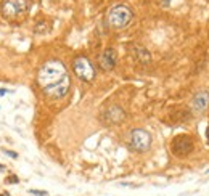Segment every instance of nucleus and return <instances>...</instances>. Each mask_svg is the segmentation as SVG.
<instances>
[{
  "label": "nucleus",
  "instance_id": "nucleus-10",
  "mask_svg": "<svg viewBox=\"0 0 209 196\" xmlns=\"http://www.w3.org/2000/svg\"><path fill=\"white\" fill-rule=\"evenodd\" d=\"M28 193H29V195H34V196H47V195H48V193L44 191V190H34V188L28 190Z\"/></svg>",
  "mask_w": 209,
  "mask_h": 196
},
{
  "label": "nucleus",
  "instance_id": "nucleus-2",
  "mask_svg": "<svg viewBox=\"0 0 209 196\" xmlns=\"http://www.w3.org/2000/svg\"><path fill=\"white\" fill-rule=\"evenodd\" d=\"M0 10L7 19H18L29 13L31 0H2Z\"/></svg>",
  "mask_w": 209,
  "mask_h": 196
},
{
  "label": "nucleus",
  "instance_id": "nucleus-3",
  "mask_svg": "<svg viewBox=\"0 0 209 196\" xmlns=\"http://www.w3.org/2000/svg\"><path fill=\"white\" fill-rule=\"evenodd\" d=\"M132 16H134V13L129 7L116 5L108 13V24H109V28H113V29H122L130 23Z\"/></svg>",
  "mask_w": 209,
  "mask_h": 196
},
{
  "label": "nucleus",
  "instance_id": "nucleus-11",
  "mask_svg": "<svg viewBox=\"0 0 209 196\" xmlns=\"http://www.w3.org/2000/svg\"><path fill=\"white\" fill-rule=\"evenodd\" d=\"M2 153H5L7 156H10L11 159H16V158H18V153L11 151V150H7V148H2Z\"/></svg>",
  "mask_w": 209,
  "mask_h": 196
},
{
  "label": "nucleus",
  "instance_id": "nucleus-5",
  "mask_svg": "<svg viewBox=\"0 0 209 196\" xmlns=\"http://www.w3.org/2000/svg\"><path fill=\"white\" fill-rule=\"evenodd\" d=\"M130 146L138 153H145L151 146V135L145 129H134L130 134Z\"/></svg>",
  "mask_w": 209,
  "mask_h": 196
},
{
  "label": "nucleus",
  "instance_id": "nucleus-12",
  "mask_svg": "<svg viewBox=\"0 0 209 196\" xmlns=\"http://www.w3.org/2000/svg\"><path fill=\"white\" fill-rule=\"evenodd\" d=\"M18 182H19V179H18L16 175H10L7 179V183H18Z\"/></svg>",
  "mask_w": 209,
  "mask_h": 196
},
{
  "label": "nucleus",
  "instance_id": "nucleus-8",
  "mask_svg": "<svg viewBox=\"0 0 209 196\" xmlns=\"http://www.w3.org/2000/svg\"><path fill=\"white\" fill-rule=\"evenodd\" d=\"M116 60H118V56H116V52L113 48L105 50L103 55L100 56V68L105 69V71H111L116 66Z\"/></svg>",
  "mask_w": 209,
  "mask_h": 196
},
{
  "label": "nucleus",
  "instance_id": "nucleus-7",
  "mask_svg": "<svg viewBox=\"0 0 209 196\" xmlns=\"http://www.w3.org/2000/svg\"><path fill=\"white\" fill-rule=\"evenodd\" d=\"M124 117H125L124 109H122L121 106H118V105L109 106L108 109L103 113V119H105V122H108V124H119V122L124 121Z\"/></svg>",
  "mask_w": 209,
  "mask_h": 196
},
{
  "label": "nucleus",
  "instance_id": "nucleus-14",
  "mask_svg": "<svg viewBox=\"0 0 209 196\" xmlns=\"http://www.w3.org/2000/svg\"><path fill=\"white\" fill-rule=\"evenodd\" d=\"M2 170H5V166H2V164H0V172H2Z\"/></svg>",
  "mask_w": 209,
  "mask_h": 196
},
{
  "label": "nucleus",
  "instance_id": "nucleus-9",
  "mask_svg": "<svg viewBox=\"0 0 209 196\" xmlns=\"http://www.w3.org/2000/svg\"><path fill=\"white\" fill-rule=\"evenodd\" d=\"M192 106H193V109H195L196 113L206 111V108L209 106V92H199L198 95L193 98Z\"/></svg>",
  "mask_w": 209,
  "mask_h": 196
},
{
  "label": "nucleus",
  "instance_id": "nucleus-6",
  "mask_svg": "<svg viewBox=\"0 0 209 196\" xmlns=\"http://www.w3.org/2000/svg\"><path fill=\"white\" fill-rule=\"evenodd\" d=\"M171 150L177 156H187L193 151V140L188 135H179L172 140Z\"/></svg>",
  "mask_w": 209,
  "mask_h": 196
},
{
  "label": "nucleus",
  "instance_id": "nucleus-16",
  "mask_svg": "<svg viewBox=\"0 0 209 196\" xmlns=\"http://www.w3.org/2000/svg\"><path fill=\"white\" fill-rule=\"evenodd\" d=\"M0 196H5V195H0Z\"/></svg>",
  "mask_w": 209,
  "mask_h": 196
},
{
  "label": "nucleus",
  "instance_id": "nucleus-15",
  "mask_svg": "<svg viewBox=\"0 0 209 196\" xmlns=\"http://www.w3.org/2000/svg\"><path fill=\"white\" fill-rule=\"evenodd\" d=\"M208 137H209V129H208Z\"/></svg>",
  "mask_w": 209,
  "mask_h": 196
},
{
  "label": "nucleus",
  "instance_id": "nucleus-4",
  "mask_svg": "<svg viewBox=\"0 0 209 196\" xmlns=\"http://www.w3.org/2000/svg\"><path fill=\"white\" fill-rule=\"evenodd\" d=\"M73 69L80 80L92 82L95 79V68L92 66L90 60L85 58V56H77L73 63Z\"/></svg>",
  "mask_w": 209,
  "mask_h": 196
},
{
  "label": "nucleus",
  "instance_id": "nucleus-1",
  "mask_svg": "<svg viewBox=\"0 0 209 196\" xmlns=\"http://www.w3.org/2000/svg\"><path fill=\"white\" fill-rule=\"evenodd\" d=\"M37 82L42 87V90L45 92V95H48L50 98L66 96L68 90L71 87L68 69L58 60H50V61L42 64L37 74Z\"/></svg>",
  "mask_w": 209,
  "mask_h": 196
},
{
  "label": "nucleus",
  "instance_id": "nucleus-13",
  "mask_svg": "<svg viewBox=\"0 0 209 196\" xmlns=\"http://www.w3.org/2000/svg\"><path fill=\"white\" fill-rule=\"evenodd\" d=\"M7 93H11L10 90H7V89H0V96H5Z\"/></svg>",
  "mask_w": 209,
  "mask_h": 196
}]
</instances>
